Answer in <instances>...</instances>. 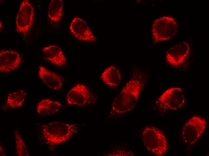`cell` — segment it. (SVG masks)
Segmentation results:
<instances>
[{
  "label": "cell",
  "mask_w": 209,
  "mask_h": 156,
  "mask_svg": "<svg viewBox=\"0 0 209 156\" xmlns=\"http://www.w3.org/2000/svg\"><path fill=\"white\" fill-rule=\"evenodd\" d=\"M144 73L134 71L128 82L114 98L108 118H118L131 111L135 106L146 82Z\"/></svg>",
  "instance_id": "6da1fadb"
},
{
  "label": "cell",
  "mask_w": 209,
  "mask_h": 156,
  "mask_svg": "<svg viewBox=\"0 0 209 156\" xmlns=\"http://www.w3.org/2000/svg\"><path fill=\"white\" fill-rule=\"evenodd\" d=\"M41 128L43 138L51 147L66 142L80 129L77 124L56 121L43 124Z\"/></svg>",
  "instance_id": "7a4b0ae2"
},
{
  "label": "cell",
  "mask_w": 209,
  "mask_h": 156,
  "mask_svg": "<svg viewBox=\"0 0 209 156\" xmlns=\"http://www.w3.org/2000/svg\"><path fill=\"white\" fill-rule=\"evenodd\" d=\"M142 137L145 147L149 152L158 156H163L166 153L168 148L167 140L160 129L146 126L143 130Z\"/></svg>",
  "instance_id": "3957f363"
},
{
  "label": "cell",
  "mask_w": 209,
  "mask_h": 156,
  "mask_svg": "<svg viewBox=\"0 0 209 156\" xmlns=\"http://www.w3.org/2000/svg\"><path fill=\"white\" fill-rule=\"evenodd\" d=\"M186 96L183 88L171 87L165 90L155 102V106L163 112L176 111L183 108L186 103Z\"/></svg>",
  "instance_id": "277c9868"
},
{
  "label": "cell",
  "mask_w": 209,
  "mask_h": 156,
  "mask_svg": "<svg viewBox=\"0 0 209 156\" xmlns=\"http://www.w3.org/2000/svg\"><path fill=\"white\" fill-rule=\"evenodd\" d=\"M206 126L204 118L198 116L190 117L182 128L181 136L184 144L189 146L194 145L203 134Z\"/></svg>",
  "instance_id": "5b68a950"
},
{
  "label": "cell",
  "mask_w": 209,
  "mask_h": 156,
  "mask_svg": "<svg viewBox=\"0 0 209 156\" xmlns=\"http://www.w3.org/2000/svg\"><path fill=\"white\" fill-rule=\"evenodd\" d=\"M178 27L175 19L170 16H163L156 20L152 29L154 41L158 42L171 39L176 33Z\"/></svg>",
  "instance_id": "8992f818"
},
{
  "label": "cell",
  "mask_w": 209,
  "mask_h": 156,
  "mask_svg": "<svg viewBox=\"0 0 209 156\" xmlns=\"http://www.w3.org/2000/svg\"><path fill=\"white\" fill-rule=\"evenodd\" d=\"M96 97L87 87L82 83L73 86L67 94V102L69 105L79 106L93 105Z\"/></svg>",
  "instance_id": "52a82bcc"
},
{
  "label": "cell",
  "mask_w": 209,
  "mask_h": 156,
  "mask_svg": "<svg viewBox=\"0 0 209 156\" xmlns=\"http://www.w3.org/2000/svg\"><path fill=\"white\" fill-rule=\"evenodd\" d=\"M34 8L29 0H23L20 5L16 19V28L18 33L27 32L33 22Z\"/></svg>",
  "instance_id": "ba28073f"
},
{
  "label": "cell",
  "mask_w": 209,
  "mask_h": 156,
  "mask_svg": "<svg viewBox=\"0 0 209 156\" xmlns=\"http://www.w3.org/2000/svg\"><path fill=\"white\" fill-rule=\"evenodd\" d=\"M189 43L183 41L171 47L166 52V60L171 65L179 68L186 62L189 57Z\"/></svg>",
  "instance_id": "9c48e42d"
},
{
  "label": "cell",
  "mask_w": 209,
  "mask_h": 156,
  "mask_svg": "<svg viewBox=\"0 0 209 156\" xmlns=\"http://www.w3.org/2000/svg\"><path fill=\"white\" fill-rule=\"evenodd\" d=\"M69 28L72 35L80 41L94 42L96 40L87 22L80 17L75 16L73 18Z\"/></svg>",
  "instance_id": "30bf717a"
},
{
  "label": "cell",
  "mask_w": 209,
  "mask_h": 156,
  "mask_svg": "<svg viewBox=\"0 0 209 156\" xmlns=\"http://www.w3.org/2000/svg\"><path fill=\"white\" fill-rule=\"evenodd\" d=\"M20 53L11 49H2L0 51V71L10 72L17 68L21 63Z\"/></svg>",
  "instance_id": "8fae6325"
},
{
  "label": "cell",
  "mask_w": 209,
  "mask_h": 156,
  "mask_svg": "<svg viewBox=\"0 0 209 156\" xmlns=\"http://www.w3.org/2000/svg\"><path fill=\"white\" fill-rule=\"evenodd\" d=\"M42 52L44 59L47 62L59 67L66 65V58L59 46L53 45L44 47Z\"/></svg>",
  "instance_id": "7c38bea8"
},
{
  "label": "cell",
  "mask_w": 209,
  "mask_h": 156,
  "mask_svg": "<svg viewBox=\"0 0 209 156\" xmlns=\"http://www.w3.org/2000/svg\"><path fill=\"white\" fill-rule=\"evenodd\" d=\"M38 74L40 79L49 88L56 91L62 88L64 79L60 75L42 66H39Z\"/></svg>",
  "instance_id": "4fadbf2b"
},
{
  "label": "cell",
  "mask_w": 209,
  "mask_h": 156,
  "mask_svg": "<svg viewBox=\"0 0 209 156\" xmlns=\"http://www.w3.org/2000/svg\"><path fill=\"white\" fill-rule=\"evenodd\" d=\"M100 78L106 85L116 88L122 80V75L117 68L111 65L104 70L101 74Z\"/></svg>",
  "instance_id": "5bb4252c"
},
{
  "label": "cell",
  "mask_w": 209,
  "mask_h": 156,
  "mask_svg": "<svg viewBox=\"0 0 209 156\" xmlns=\"http://www.w3.org/2000/svg\"><path fill=\"white\" fill-rule=\"evenodd\" d=\"M62 105V104L58 101L49 98H45L38 103L36 111L40 115H52L57 112Z\"/></svg>",
  "instance_id": "9a60e30c"
},
{
  "label": "cell",
  "mask_w": 209,
  "mask_h": 156,
  "mask_svg": "<svg viewBox=\"0 0 209 156\" xmlns=\"http://www.w3.org/2000/svg\"><path fill=\"white\" fill-rule=\"evenodd\" d=\"M26 95V91L23 89L9 93L5 105V107L14 109L21 107L24 102Z\"/></svg>",
  "instance_id": "2e32d148"
},
{
  "label": "cell",
  "mask_w": 209,
  "mask_h": 156,
  "mask_svg": "<svg viewBox=\"0 0 209 156\" xmlns=\"http://www.w3.org/2000/svg\"><path fill=\"white\" fill-rule=\"evenodd\" d=\"M63 2L62 0H52L49 4L47 11L48 18L56 23L61 20L63 14Z\"/></svg>",
  "instance_id": "e0dca14e"
},
{
  "label": "cell",
  "mask_w": 209,
  "mask_h": 156,
  "mask_svg": "<svg viewBox=\"0 0 209 156\" xmlns=\"http://www.w3.org/2000/svg\"><path fill=\"white\" fill-rule=\"evenodd\" d=\"M16 153L17 156H29L28 149L20 134L18 130L14 131Z\"/></svg>",
  "instance_id": "ac0fdd59"
},
{
  "label": "cell",
  "mask_w": 209,
  "mask_h": 156,
  "mask_svg": "<svg viewBox=\"0 0 209 156\" xmlns=\"http://www.w3.org/2000/svg\"><path fill=\"white\" fill-rule=\"evenodd\" d=\"M127 153H130V152L126 151L119 150L111 152L108 154V156H132L133 155Z\"/></svg>",
  "instance_id": "d6986e66"
},
{
  "label": "cell",
  "mask_w": 209,
  "mask_h": 156,
  "mask_svg": "<svg viewBox=\"0 0 209 156\" xmlns=\"http://www.w3.org/2000/svg\"><path fill=\"white\" fill-rule=\"evenodd\" d=\"M0 153L1 156H6V154L4 150V148L2 145L1 144L0 146Z\"/></svg>",
  "instance_id": "ffe728a7"
}]
</instances>
